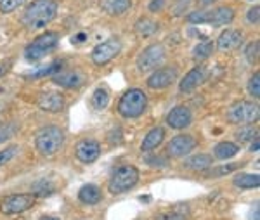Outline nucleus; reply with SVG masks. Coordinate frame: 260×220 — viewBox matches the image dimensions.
<instances>
[{
  "mask_svg": "<svg viewBox=\"0 0 260 220\" xmlns=\"http://www.w3.org/2000/svg\"><path fill=\"white\" fill-rule=\"evenodd\" d=\"M23 4V0H0V12L9 14V12L16 11Z\"/></svg>",
  "mask_w": 260,
  "mask_h": 220,
  "instance_id": "nucleus-30",
  "label": "nucleus"
},
{
  "mask_svg": "<svg viewBox=\"0 0 260 220\" xmlns=\"http://www.w3.org/2000/svg\"><path fill=\"white\" fill-rule=\"evenodd\" d=\"M11 68H12V59H2L0 61V77H4Z\"/></svg>",
  "mask_w": 260,
  "mask_h": 220,
  "instance_id": "nucleus-40",
  "label": "nucleus"
},
{
  "mask_svg": "<svg viewBox=\"0 0 260 220\" xmlns=\"http://www.w3.org/2000/svg\"><path fill=\"white\" fill-rule=\"evenodd\" d=\"M233 19H234V11L231 7L224 6V7H217L213 11H208L207 24H212V26H225Z\"/></svg>",
  "mask_w": 260,
  "mask_h": 220,
  "instance_id": "nucleus-18",
  "label": "nucleus"
},
{
  "mask_svg": "<svg viewBox=\"0 0 260 220\" xmlns=\"http://www.w3.org/2000/svg\"><path fill=\"white\" fill-rule=\"evenodd\" d=\"M12 134H14V130H12L11 125H0V144L6 142L7 139H11Z\"/></svg>",
  "mask_w": 260,
  "mask_h": 220,
  "instance_id": "nucleus-39",
  "label": "nucleus"
},
{
  "mask_svg": "<svg viewBox=\"0 0 260 220\" xmlns=\"http://www.w3.org/2000/svg\"><path fill=\"white\" fill-rule=\"evenodd\" d=\"M167 50L161 44H153L149 47H146L141 52V56L137 57V70L142 73H149L154 71L156 68L161 66V62L165 61Z\"/></svg>",
  "mask_w": 260,
  "mask_h": 220,
  "instance_id": "nucleus-6",
  "label": "nucleus"
},
{
  "mask_svg": "<svg viewBox=\"0 0 260 220\" xmlns=\"http://www.w3.org/2000/svg\"><path fill=\"white\" fill-rule=\"evenodd\" d=\"M251 220H258V208H255V213L251 215Z\"/></svg>",
  "mask_w": 260,
  "mask_h": 220,
  "instance_id": "nucleus-45",
  "label": "nucleus"
},
{
  "mask_svg": "<svg viewBox=\"0 0 260 220\" xmlns=\"http://www.w3.org/2000/svg\"><path fill=\"white\" fill-rule=\"evenodd\" d=\"M163 139H165V130L161 129V127H156V129L149 130L148 134H146V137L142 139V144H141V151H153L156 149L158 146L163 142Z\"/></svg>",
  "mask_w": 260,
  "mask_h": 220,
  "instance_id": "nucleus-19",
  "label": "nucleus"
},
{
  "mask_svg": "<svg viewBox=\"0 0 260 220\" xmlns=\"http://www.w3.org/2000/svg\"><path fill=\"white\" fill-rule=\"evenodd\" d=\"M240 153V146L234 142H219L213 147V156L217 160H229Z\"/></svg>",
  "mask_w": 260,
  "mask_h": 220,
  "instance_id": "nucleus-21",
  "label": "nucleus"
},
{
  "mask_svg": "<svg viewBox=\"0 0 260 220\" xmlns=\"http://www.w3.org/2000/svg\"><path fill=\"white\" fill-rule=\"evenodd\" d=\"M35 205V194H11L0 203V211L4 215H16L30 210Z\"/></svg>",
  "mask_w": 260,
  "mask_h": 220,
  "instance_id": "nucleus-8",
  "label": "nucleus"
},
{
  "mask_svg": "<svg viewBox=\"0 0 260 220\" xmlns=\"http://www.w3.org/2000/svg\"><path fill=\"white\" fill-rule=\"evenodd\" d=\"M52 82L64 88H78L85 83V77L78 71H57L54 75Z\"/></svg>",
  "mask_w": 260,
  "mask_h": 220,
  "instance_id": "nucleus-17",
  "label": "nucleus"
},
{
  "mask_svg": "<svg viewBox=\"0 0 260 220\" xmlns=\"http://www.w3.org/2000/svg\"><path fill=\"white\" fill-rule=\"evenodd\" d=\"M156 220H186V215L180 211H167V213L158 215Z\"/></svg>",
  "mask_w": 260,
  "mask_h": 220,
  "instance_id": "nucleus-37",
  "label": "nucleus"
},
{
  "mask_svg": "<svg viewBox=\"0 0 260 220\" xmlns=\"http://www.w3.org/2000/svg\"><path fill=\"white\" fill-rule=\"evenodd\" d=\"M40 220H59L57 217H49V215H45V217H42Z\"/></svg>",
  "mask_w": 260,
  "mask_h": 220,
  "instance_id": "nucleus-46",
  "label": "nucleus"
},
{
  "mask_svg": "<svg viewBox=\"0 0 260 220\" xmlns=\"http://www.w3.org/2000/svg\"><path fill=\"white\" fill-rule=\"evenodd\" d=\"M62 62L56 61V62H50L45 68H40L39 71H33V73L28 75V78H42V77H50V75H56L57 71H61Z\"/></svg>",
  "mask_w": 260,
  "mask_h": 220,
  "instance_id": "nucleus-27",
  "label": "nucleus"
},
{
  "mask_svg": "<svg viewBox=\"0 0 260 220\" xmlns=\"http://www.w3.org/2000/svg\"><path fill=\"white\" fill-rule=\"evenodd\" d=\"M163 4H165V0H153V2L149 4V11L154 12V11H160L163 7Z\"/></svg>",
  "mask_w": 260,
  "mask_h": 220,
  "instance_id": "nucleus-42",
  "label": "nucleus"
},
{
  "mask_svg": "<svg viewBox=\"0 0 260 220\" xmlns=\"http://www.w3.org/2000/svg\"><path fill=\"white\" fill-rule=\"evenodd\" d=\"M213 42L212 40H203L192 49V57L194 59H208L213 54Z\"/></svg>",
  "mask_w": 260,
  "mask_h": 220,
  "instance_id": "nucleus-26",
  "label": "nucleus"
},
{
  "mask_svg": "<svg viewBox=\"0 0 260 220\" xmlns=\"http://www.w3.org/2000/svg\"><path fill=\"white\" fill-rule=\"evenodd\" d=\"M243 35L238 29H224L217 39V49L220 52H231V50L238 49L241 45Z\"/></svg>",
  "mask_w": 260,
  "mask_h": 220,
  "instance_id": "nucleus-15",
  "label": "nucleus"
},
{
  "mask_svg": "<svg viewBox=\"0 0 260 220\" xmlns=\"http://www.w3.org/2000/svg\"><path fill=\"white\" fill-rule=\"evenodd\" d=\"M75 156L82 163H94L101 156V146L94 139H83L75 146Z\"/></svg>",
  "mask_w": 260,
  "mask_h": 220,
  "instance_id": "nucleus-12",
  "label": "nucleus"
},
{
  "mask_svg": "<svg viewBox=\"0 0 260 220\" xmlns=\"http://www.w3.org/2000/svg\"><path fill=\"white\" fill-rule=\"evenodd\" d=\"M78 200H80L83 205H98V203L103 200V191L94 184H87L78 191Z\"/></svg>",
  "mask_w": 260,
  "mask_h": 220,
  "instance_id": "nucleus-20",
  "label": "nucleus"
},
{
  "mask_svg": "<svg viewBox=\"0 0 260 220\" xmlns=\"http://www.w3.org/2000/svg\"><path fill=\"white\" fill-rule=\"evenodd\" d=\"M132 7V0H106L103 4V9L110 16H121Z\"/></svg>",
  "mask_w": 260,
  "mask_h": 220,
  "instance_id": "nucleus-22",
  "label": "nucleus"
},
{
  "mask_svg": "<svg viewBox=\"0 0 260 220\" xmlns=\"http://www.w3.org/2000/svg\"><path fill=\"white\" fill-rule=\"evenodd\" d=\"M238 139H241V141H253L255 137H258L257 132H255L251 127H246V129H241L240 132L236 134Z\"/></svg>",
  "mask_w": 260,
  "mask_h": 220,
  "instance_id": "nucleus-36",
  "label": "nucleus"
},
{
  "mask_svg": "<svg viewBox=\"0 0 260 220\" xmlns=\"http://www.w3.org/2000/svg\"><path fill=\"white\" fill-rule=\"evenodd\" d=\"M33 191L39 194V196H50V194L54 193V187L49 184V180H40L39 184L33 187Z\"/></svg>",
  "mask_w": 260,
  "mask_h": 220,
  "instance_id": "nucleus-31",
  "label": "nucleus"
},
{
  "mask_svg": "<svg viewBox=\"0 0 260 220\" xmlns=\"http://www.w3.org/2000/svg\"><path fill=\"white\" fill-rule=\"evenodd\" d=\"M87 39V35L85 33H78L77 37H73V39H71V42H75V44H80L82 40H85Z\"/></svg>",
  "mask_w": 260,
  "mask_h": 220,
  "instance_id": "nucleus-44",
  "label": "nucleus"
},
{
  "mask_svg": "<svg viewBox=\"0 0 260 220\" xmlns=\"http://www.w3.org/2000/svg\"><path fill=\"white\" fill-rule=\"evenodd\" d=\"M18 146H9V147H6L4 151H0V167H2L4 163H7L9 160L14 158L16 154H18Z\"/></svg>",
  "mask_w": 260,
  "mask_h": 220,
  "instance_id": "nucleus-32",
  "label": "nucleus"
},
{
  "mask_svg": "<svg viewBox=\"0 0 260 220\" xmlns=\"http://www.w3.org/2000/svg\"><path fill=\"white\" fill-rule=\"evenodd\" d=\"M57 44H59V35L56 32H45L28 45L26 50H24V57H26V61L31 62L40 61L45 54H49L50 50L56 49Z\"/></svg>",
  "mask_w": 260,
  "mask_h": 220,
  "instance_id": "nucleus-5",
  "label": "nucleus"
},
{
  "mask_svg": "<svg viewBox=\"0 0 260 220\" xmlns=\"http://www.w3.org/2000/svg\"><path fill=\"white\" fill-rule=\"evenodd\" d=\"M194 147H196V139L192 135L187 134L175 135L169 142V146H167V154L172 156V158H184V156L192 153Z\"/></svg>",
  "mask_w": 260,
  "mask_h": 220,
  "instance_id": "nucleus-10",
  "label": "nucleus"
},
{
  "mask_svg": "<svg viewBox=\"0 0 260 220\" xmlns=\"http://www.w3.org/2000/svg\"><path fill=\"white\" fill-rule=\"evenodd\" d=\"M246 19H248L250 24H257L258 19H260V7L258 6L251 7V9L248 11V16H246Z\"/></svg>",
  "mask_w": 260,
  "mask_h": 220,
  "instance_id": "nucleus-38",
  "label": "nucleus"
},
{
  "mask_svg": "<svg viewBox=\"0 0 260 220\" xmlns=\"http://www.w3.org/2000/svg\"><path fill=\"white\" fill-rule=\"evenodd\" d=\"M212 163H213V160L210 154H194L184 165H186V168H189V170L203 172V170H208V168L212 167Z\"/></svg>",
  "mask_w": 260,
  "mask_h": 220,
  "instance_id": "nucleus-23",
  "label": "nucleus"
},
{
  "mask_svg": "<svg viewBox=\"0 0 260 220\" xmlns=\"http://www.w3.org/2000/svg\"><path fill=\"white\" fill-rule=\"evenodd\" d=\"M258 106L251 101H240L228 109V120L231 123H253L258 120Z\"/></svg>",
  "mask_w": 260,
  "mask_h": 220,
  "instance_id": "nucleus-7",
  "label": "nucleus"
},
{
  "mask_svg": "<svg viewBox=\"0 0 260 220\" xmlns=\"http://www.w3.org/2000/svg\"><path fill=\"white\" fill-rule=\"evenodd\" d=\"M39 108L47 113H59L64 108V97L59 92H45L39 97Z\"/></svg>",
  "mask_w": 260,
  "mask_h": 220,
  "instance_id": "nucleus-16",
  "label": "nucleus"
},
{
  "mask_svg": "<svg viewBox=\"0 0 260 220\" xmlns=\"http://www.w3.org/2000/svg\"><path fill=\"white\" fill-rule=\"evenodd\" d=\"M205 80H207V68L201 66V65L194 66L189 73L182 78L179 88H180V92H184V94H189V92H192L194 88H198L201 83H205Z\"/></svg>",
  "mask_w": 260,
  "mask_h": 220,
  "instance_id": "nucleus-13",
  "label": "nucleus"
},
{
  "mask_svg": "<svg viewBox=\"0 0 260 220\" xmlns=\"http://www.w3.org/2000/svg\"><path fill=\"white\" fill-rule=\"evenodd\" d=\"M191 120H192L191 111L187 108H184V106H177V108H174L167 115V125L174 130H182L186 127H189Z\"/></svg>",
  "mask_w": 260,
  "mask_h": 220,
  "instance_id": "nucleus-14",
  "label": "nucleus"
},
{
  "mask_svg": "<svg viewBox=\"0 0 260 220\" xmlns=\"http://www.w3.org/2000/svg\"><path fill=\"white\" fill-rule=\"evenodd\" d=\"M64 144V132L56 125L44 127L35 137V146L40 154L54 156Z\"/></svg>",
  "mask_w": 260,
  "mask_h": 220,
  "instance_id": "nucleus-2",
  "label": "nucleus"
},
{
  "mask_svg": "<svg viewBox=\"0 0 260 220\" xmlns=\"http://www.w3.org/2000/svg\"><path fill=\"white\" fill-rule=\"evenodd\" d=\"M137 182H139V170L132 165H121L113 172L108 189H110L111 194H121L132 189Z\"/></svg>",
  "mask_w": 260,
  "mask_h": 220,
  "instance_id": "nucleus-4",
  "label": "nucleus"
},
{
  "mask_svg": "<svg viewBox=\"0 0 260 220\" xmlns=\"http://www.w3.org/2000/svg\"><path fill=\"white\" fill-rule=\"evenodd\" d=\"M146 106H148V96L141 88H130L121 96L118 113L123 118H139L146 111Z\"/></svg>",
  "mask_w": 260,
  "mask_h": 220,
  "instance_id": "nucleus-3",
  "label": "nucleus"
},
{
  "mask_svg": "<svg viewBox=\"0 0 260 220\" xmlns=\"http://www.w3.org/2000/svg\"><path fill=\"white\" fill-rule=\"evenodd\" d=\"M57 14V2L56 0H33L30 6L23 12V24L28 29H40L45 28L50 21H54Z\"/></svg>",
  "mask_w": 260,
  "mask_h": 220,
  "instance_id": "nucleus-1",
  "label": "nucleus"
},
{
  "mask_svg": "<svg viewBox=\"0 0 260 220\" xmlns=\"http://www.w3.org/2000/svg\"><path fill=\"white\" fill-rule=\"evenodd\" d=\"M146 163L151 165V167H156V165H160L158 168H165L167 167V160L165 158H148V160H146Z\"/></svg>",
  "mask_w": 260,
  "mask_h": 220,
  "instance_id": "nucleus-41",
  "label": "nucleus"
},
{
  "mask_svg": "<svg viewBox=\"0 0 260 220\" xmlns=\"http://www.w3.org/2000/svg\"><path fill=\"white\" fill-rule=\"evenodd\" d=\"M234 185L240 189H257L260 185V177L257 173H240L234 177Z\"/></svg>",
  "mask_w": 260,
  "mask_h": 220,
  "instance_id": "nucleus-24",
  "label": "nucleus"
},
{
  "mask_svg": "<svg viewBox=\"0 0 260 220\" xmlns=\"http://www.w3.org/2000/svg\"><path fill=\"white\" fill-rule=\"evenodd\" d=\"M110 103V94H108L106 88H98L92 96V106L95 109H104Z\"/></svg>",
  "mask_w": 260,
  "mask_h": 220,
  "instance_id": "nucleus-28",
  "label": "nucleus"
},
{
  "mask_svg": "<svg viewBox=\"0 0 260 220\" xmlns=\"http://www.w3.org/2000/svg\"><path fill=\"white\" fill-rule=\"evenodd\" d=\"M240 167L238 163H231V165H222V167H219L217 170H210L208 172V175H213V177H219V175H228V173L234 172L236 168Z\"/></svg>",
  "mask_w": 260,
  "mask_h": 220,
  "instance_id": "nucleus-33",
  "label": "nucleus"
},
{
  "mask_svg": "<svg viewBox=\"0 0 260 220\" xmlns=\"http://www.w3.org/2000/svg\"><path fill=\"white\" fill-rule=\"evenodd\" d=\"M177 80V70L174 66L170 68H160V70H154L148 78V87L153 90H161V88L170 87L172 83Z\"/></svg>",
  "mask_w": 260,
  "mask_h": 220,
  "instance_id": "nucleus-11",
  "label": "nucleus"
},
{
  "mask_svg": "<svg viewBox=\"0 0 260 220\" xmlns=\"http://www.w3.org/2000/svg\"><path fill=\"white\" fill-rule=\"evenodd\" d=\"M203 6H207V4H212V2H215V0H200Z\"/></svg>",
  "mask_w": 260,
  "mask_h": 220,
  "instance_id": "nucleus-47",
  "label": "nucleus"
},
{
  "mask_svg": "<svg viewBox=\"0 0 260 220\" xmlns=\"http://www.w3.org/2000/svg\"><path fill=\"white\" fill-rule=\"evenodd\" d=\"M121 52V44L120 40L116 39H110V40H104L98 44L92 50V61L95 65L103 66V65H108L110 61H113L118 54Z\"/></svg>",
  "mask_w": 260,
  "mask_h": 220,
  "instance_id": "nucleus-9",
  "label": "nucleus"
},
{
  "mask_svg": "<svg viewBox=\"0 0 260 220\" xmlns=\"http://www.w3.org/2000/svg\"><path fill=\"white\" fill-rule=\"evenodd\" d=\"M245 56H246V59H248V62H255V61H257V57H258V40L251 42L248 47H246Z\"/></svg>",
  "mask_w": 260,
  "mask_h": 220,
  "instance_id": "nucleus-34",
  "label": "nucleus"
},
{
  "mask_svg": "<svg viewBox=\"0 0 260 220\" xmlns=\"http://www.w3.org/2000/svg\"><path fill=\"white\" fill-rule=\"evenodd\" d=\"M187 21L194 24H205L208 21V12H201V11L191 12V14L187 16Z\"/></svg>",
  "mask_w": 260,
  "mask_h": 220,
  "instance_id": "nucleus-35",
  "label": "nucleus"
},
{
  "mask_svg": "<svg viewBox=\"0 0 260 220\" xmlns=\"http://www.w3.org/2000/svg\"><path fill=\"white\" fill-rule=\"evenodd\" d=\"M134 28H136V33L139 37H151L158 32V23L153 19H149V18H142V19L137 21Z\"/></svg>",
  "mask_w": 260,
  "mask_h": 220,
  "instance_id": "nucleus-25",
  "label": "nucleus"
},
{
  "mask_svg": "<svg viewBox=\"0 0 260 220\" xmlns=\"http://www.w3.org/2000/svg\"><path fill=\"white\" fill-rule=\"evenodd\" d=\"M248 92H250L251 97H255V99H258V97H260V73H258V71L250 78Z\"/></svg>",
  "mask_w": 260,
  "mask_h": 220,
  "instance_id": "nucleus-29",
  "label": "nucleus"
},
{
  "mask_svg": "<svg viewBox=\"0 0 260 220\" xmlns=\"http://www.w3.org/2000/svg\"><path fill=\"white\" fill-rule=\"evenodd\" d=\"M250 149H251V153H257V151L260 149V141H258V137H255V141H253V144L250 146Z\"/></svg>",
  "mask_w": 260,
  "mask_h": 220,
  "instance_id": "nucleus-43",
  "label": "nucleus"
}]
</instances>
